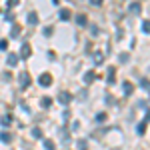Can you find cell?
I'll use <instances>...</instances> for the list:
<instances>
[{"mask_svg": "<svg viewBox=\"0 0 150 150\" xmlns=\"http://www.w3.org/2000/svg\"><path fill=\"white\" fill-rule=\"evenodd\" d=\"M44 34H46V36L52 34V26H46V28H44Z\"/></svg>", "mask_w": 150, "mask_h": 150, "instance_id": "33", "label": "cell"}, {"mask_svg": "<svg viewBox=\"0 0 150 150\" xmlns=\"http://www.w3.org/2000/svg\"><path fill=\"white\" fill-rule=\"evenodd\" d=\"M94 80H96V72H94V70H88V72L84 74V84H92Z\"/></svg>", "mask_w": 150, "mask_h": 150, "instance_id": "5", "label": "cell"}, {"mask_svg": "<svg viewBox=\"0 0 150 150\" xmlns=\"http://www.w3.org/2000/svg\"><path fill=\"white\" fill-rule=\"evenodd\" d=\"M4 20H6V22H12V20H14V14H12V12H8V14L4 16Z\"/></svg>", "mask_w": 150, "mask_h": 150, "instance_id": "29", "label": "cell"}, {"mask_svg": "<svg viewBox=\"0 0 150 150\" xmlns=\"http://www.w3.org/2000/svg\"><path fill=\"white\" fill-rule=\"evenodd\" d=\"M18 84H20V88H28V86H30V76H28L26 72H22V74L18 76Z\"/></svg>", "mask_w": 150, "mask_h": 150, "instance_id": "2", "label": "cell"}, {"mask_svg": "<svg viewBox=\"0 0 150 150\" xmlns=\"http://www.w3.org/2000/svg\"><path fill=\"white\" fill-rule=\"evenodd\" d=\"M128 58H130V54H128V52H122V54H120V62H122V64H126Z\"/></svg>", "mask_w": 150, "mask_h": 150, "instance_id": "24", "label": "cell"}, {"mask_svg": "<svg viewBox=\"0 0 150 150\" xmlns=\"http://www.w3.org/2000/svg\"><path fill=\"white\" fill-rule=\"evenodd\" d=\"M10 122H12V114L2 116V126H4V128H6V126H10Z\"/></svg>", "mask_w": 150, "mask_h": 150, "instance_id": "15", "label": "cell"}, {"mask_svg": "<svg viewBox=\"0 0 150 150\" xmlns=\"http://www.w3.org/2000/svg\"><path fill=\"white\" fill-rule=\"evenodd\" d=\"M6 48H8V40L2 38V40H0V50H6Z\"/></svg>", "mask_w": 150, "mask_h": 150, "instance_id": "27", "label": "cell"}, {"mask_svg": "<svg viewBox=\"0 0 150 150\" xmlns=\"http://www.w3.org/2000/svg\"><path fill=\"white\" fill-rule=\"evenodd\" d=\"M102 2H104V0H90V4H92V6H100Z\"/></svg>", "mask_w": 150, "mask_h": 150, "instance_id": "32", "label": "cell"}, {"mask_svg": "<svg viewBox=\"0 0 150 150\" xmlns=\"http://www.w3.org/2000/svg\"><path fill=\"white\" fill-rule=\"evenodd\" d=\"M32 136H34V138H42V130H40V128H34V130H32Z\"/></svg>", "mask_w": 150, "mask_h": 150, "instance_id": "26", "label": "cell"}, {"mask_svg": "<svg viewBox=\"0 0 150 150\" xmlns=\"http://www.w3.org/2000/svg\"><path fill=\"white\" fill-rule=\"evenodd\" d=\"M70 100H72V94H68V92H60V94H58V102H60V104L68 106Z\"/></svg>", "mask_w": 150, "mask_h": 150, "instance_id": "4", "label": "cell"}, {"mask_svg": "<svg viewBox=\"0 0 150 150\" xmlns=\"http://www.w3.org/2000/svg\"><path fill=\"white\" fill-rule=\"evenodd\" d=\"M106 118H108V116H106V112H98V114H96V122H104Z\"/></svg>", "mask_w": 150, "mask_h": 150, "instance_id": "22", "label": "cell"}, {"mask_svg": "<svg viewBox=\"0 0 150 150\" xmlns=\"http://www.w3.org/2000/svg\"><path fill=\"white\" fill-rule=\"evenodd\" d=\"M26 20H28L30 26H34V24H38V14H36V12H28V18H26Z\"/></svg>", "mask_w": 150, "mask_h": 150, "instance_id": "8", "label": "cell"}, {"mask_svg": "<svg viewBox=\"0 0 150 150\" xmlns=\"http://www.w3.org/2000/svg\"><path fill=\"white\" fill-rule=\"evenodd\" d=\"M128 10L132 12V14H140V10H142V4H140V2H130Z\"/></svg>", "mask_w": 150, "mask_h": 150, "instance_id": "6", "label": "cell"}, {"mask_svg": "<svg viewBox=\"0 0 150 150\" xmlns=\"http://www.w3.org/2000/svg\"><path fill=\"white\" fill-rule=\"evenodd\" d=\"M38 84H40V86H44V88H46V86H50V84H52V76H50L48 72L40 74V76H38Z\"/></svg>", "mask_w": 150, "mask_h": 150, "instance_id": "1", "label": "cell"}, {"mask_svg": "<svg viewBox=\"0 0 150 150\" xmlns=\"http://www.w3.org/2000/svg\"><path fill=\"white\" fill-rule=\"evenodd\" d=\"M44 148L46 150H56V144L52 140H44Z\"/></svg>", "mask_w": 150, "mask_h": 150, "instance_id": "19", "label": "cell"}, {"mask_svg": "<svg viewBox=\"0 0 150 150\" xmlns=\"http://www.w3.org/2000/svg\"><path fill=\"white\" fill-rule=\"evenodd\" d=\"M30 54H32V46L30 44H22V48H20V58L26 60V58H30Z\"/></svg>", "mask_w": 150, "mask_h": 150, "instance_id": "3", "label": "cell"}, {"mask_svg": "<svg viewBox=\"0 0 150 150\" xmlns=\"http://www.w3.org/2000/svg\"><path fill=\"white\" fill-rule=\"evenodd\" d=\"M90 32H92V36L98 34V26H96V24H92V26H90Z\"/></svg>", "mask_w": 150, "mask_h": 150, "instance_id": "30", "label": "cell"}, {"mask_svg": "<svg viewBox=\"0 0 150 150\" xmlns=\"http://www.w3.org/2000/svg\"><path fill=\"white\" fill-rule=\"evenodd\" d=\"M60 136H62V142H64V144H68V142H70V132L66 130V128L60 130Z\"/></svg>", "mask_w": 150, "mask_h": 150, "instance_id": "13", "label": "cell"}, {"mask_svg": "<svg viewBox=\"0 0 150 150\" xmlns=\"http://www.w3.org/2000/svg\"><path fill=\"white\" fill-rule=\"evenodd\" d=\"M12 138H14V136H12L10 132H4V130L0 132V140H2L4 144H10V142H12Z\"/></svg>", "mask_w": 150, "mask_h": 150, "instance_id": "7", "label": "cell"}, {"mask_svg": "<svg viewBox=\"0 0 150 150\" xmlns=\"http://www.w3.org/2000/svg\"><path fill=\"white\" fill-rule=\"evenodd\" d=\"M50 104H52V98H48V96H44V98L40 100V106H42V108H48Z\"/></svg>", "mask_w": 150, "mask_h": 150, "instance_id": "18", "label": "cell"}, {"mask_svg": "<svg viewBox=\"0 0 150 150\" xmlns=\"http://www.w3.org/2000/svg\"><path fill=\"white\" fill-rule=\"evenodd\" d=\"M122 90H124V94H132V84H130V82H124V84H122Z\"/></svg>", "mask_w": 150, "mask_h": 150, "instance_id": "17", "label": "cell"}, {"mask_svg": "<svg viewBox=\"0 0 150 150\" xmlns=\"http://www.w3.org/2000/svg\"><path fill=\"white\" fill-rule=\"evenodd\" d=\"M140 86L146 88V90H150V80H148V78H142V80H140Z\"/></svg>", "mask_w": 150, "mask_h": 150, "instance_id": "23", "label": "cell"}, {"mask_svg": "<svg viewBox=\"0 0 150 150\" xmlns=\"http://www.w3.org/2000/svg\"><path fill=\"white\" fill-rule=\"evenodd\" d=\"M146 124H148V122H140V124H138V128H136L138 134H144V132H146Z\"/></svg>", "mask_w": 150, "mask_h": 150, "instance_id": "21", "label": "cell"}, {"mask_svg": "<svg viewBox=\"0 0 150 150\" xmlns=\"http://www.w3.org/2000/svg\"><path fill=\"white\" fill-rule=\"evenodd\" d=\"M6 62H8V66H16V64H18V54H14V52L8 54V60H6Z\"/></svg>", "mask_w": 150, "mask_h": 150, "instance_id": "11", "label": "cell"}, {"mask_svg": "<svg viewBox=\"0 0 150 150\" xmlns=\"http://www.w3.org/2000/svg\"><path fill=\"white\" fill-rule=\"evenodd\" d=\"M58 16H60V20H70V18H72L70 10H66V8H62V10L58 12Z\"/></svg>", "mask_w": 150, "mask_h": 150, "instance_id": "10", "label": "cell"}, {"mask_svg": "<svg viewBox=\"0 0 150 150\" xmlns=\"http://www.w3.org/2000/svg\"><path fill=\"white\" fill-rule=\"evenodd\" d=\"M76 22L80 24V26H84V24L88 22V18H86V14H78V16H76Z\"/></svg>", "mask_w": 150, "mask_h": 150, "instance_id": "16", "label": "cell"}, {"mask_svg": "<svg viewBox=\"0 0 150 150\" xmlns=\"http://www.w3.org/2000/svg\"><path fill=\"white\" fill-rule=\"evenodd\" d=\"M78 150H88V142L86 140H80L78 142Z\"/></svg>", "mask_w": 150, "mask_h": 150, "instance_id": "25", "label": "cell"}, {"mask_svg": "<svg viewBox=\"0 0 150 150\" xmlns=\"http://www.w3.org/2000/svg\"><path fill=\"white\" fill-rule=\"evenodd\" d=\"M104 62V54L102 52H94V64H102Z\"/></svg>", "mask_w": 150, "mask_h": 150, "instance_id": "14", "label": "cell"}, {"mask_svg": "<svg viewBox=\"0 0 150 150\" xmlns=\"http://www.w3.org/2000/svg\"><path fill=\"white\" fill-rule=\"evenodd\" d=\"M114 74H116V68L110 66V68H108V76H106V82H108V84H114Z\"/></svg>", "mask_w": 150, "mask_h": 150, "instance_id": "9", "label": "cell"}, {"mask_svg": "<svg viewBox=\"0 0 150 150\" xmlns=\"http://www.w3.org/2000/svg\"><path fill=\"white\" fill-rule=\"evenodd\" d=\"M20 0H8V8H12V6H16Z\"/></svg>", "mask_w": 150, "mask_h": 150, "instance_id": "31", "label": "cell"}, {"mask_svg": "<svg viewBox=\"0 0 150 150\" xmlns=\"http://www.w3.org/2000/svg\"><path fill=\"white\" fill-rule=\"evenodd\" d=\"M20 32H22V28H20L18 24H14V26H12V30H10V36H12V38H18Z\"/></svg>", "mask_w": 150, "mask_h": 150, "instance_id": "12", "label": "cell"}, {"mask_svg": "<svg viewBox=\"0 0 150 150\" xmlns=\"http://www.w3.org/2000/svg\"><path fill=\"white\" fill-rule=\"evenodd\" d=\"M148 120H150V110L146 112V120H144V122H148Z\"/></svg>", "mask_w": 150, "mask_h": 150, "instance_id": "34", "label": "cell"}, {"mask_svg": "<svg viewBox=\"0 0 150 150\" xmlns=\"http://www.w3.org/2000/svg\"><path fill=\"white\" fill-rule=\"evenodd\" d=\"M2 78H4V82H10L12 80V74H10V72H4V74H2Z\"/></svg>", "mask_w": 150, "mask_h": 150, "instance_id": "28", "label": "cell"}, {"mask_svg": "<svg viewBox=\"0 0 150 150\" xmlns=\"http://www.w3.org/2000/svg\"><path fill=\"white\" fill-rule=\"evenodd\" d=\"M142 32L150 34V20H144V22H142Z\"/></svg>", "mask_w": 150, "mask_h": 150, "instance_id": "20", "label": "cell"}]
</instances>
